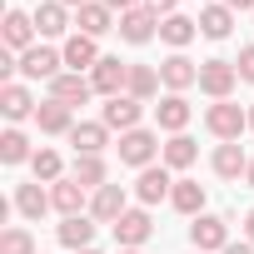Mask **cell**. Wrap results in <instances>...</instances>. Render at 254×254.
I'll return each instance as SVG.
<instances>
[{"label":"cell","mask_w":254,"mask_h":254,"mask_svg":"<svg viewBox=\"0 0 254 254\" xmlns=\"http://www.w3.org/2000/svg\"><path fill=\"white\" fill-rule=\"evenodd\" d=\"M194 160H199V145H194L190 135H170V145L160 150V165H165V170H190Z\"/></svg>","instance_id":"obj_27"},{"label":"cell","mask_w":254,"mask_h":254,"mask_svg":"<svg viewBox=\"0 0 254 254\" xmlns=\"http://www.w3.org/2000/svg\"><path fill=\"white\" fill-rule=\"evenodd\" d=\"M70 145H75V155H100L110 145V125L105 120H80L70 130Z\"/></svg>","instance_id":"obj_16"},{"label":"cell","mask_w":254,"mask_h":254,"mask_svg":"<svg viewBox=\"0 0 254 254\" xmlns=\"http://www.w3.org/2000/svg\"><path fill=\"white\" fill-rule=\"evenodd\" d=\"M155 35H160V15H155L150 5H135V10L120 15V40H125V45H150Z\"/></svg>","instance_id":"obj_7"},{"label":"cell","mask_w":254,"mask_h":254,"mask_svg":"<svg viewBox=\"0 0 254 254\" xmlns=\"http://www.w3.org/2000/svg\"><path fill=\"white\" fill-rule=\"evenodd\" d=\"M244 239H249V244H254V209H249V214H244Z\"/></svg>","instance_id":"obj_40"},{"label":"cell","mask_w":254,"mask_h":254,"mask_svg":"<svg viewBox=\"0 0 254 254\" xmlns=\"http://www.w3.org/2000/svg\"><path fill=\"white\" fill-rule=\"evenodd\" d=\"M194 35H199V20H190V15H180V10L160 20V40H165V45H170L175 55H180V50H185V45H190Z\"/></svg>","instance_id":"obj_20"},{"label":"cell","mask_w":254,"mask_h":254,"mask_svg":"<svg viewBox=\"0 0 254 254\" xmlns=\"http://www.w3.org/2000/svg\"><path fill=\"white\" fill-rule=\"evenodd\" d=\"M229 30H234V10H229V5L214 0V5L199 10V35H204V40H229Z\"/></svg>","instance_id":"obj_25"},{"label":"cell","mask_w":254,"mask_h":254,"mask_svg":"<svg viewBox=\"0 0 254 254\" xmlns=\"http://www.w3.org/2000/svg\"><path fill=\"white\" fill-rule=\"evenodd\" d=\"M110 229H115V244H120V249H140V244L155 234V219H150V209H125Z\"/></svg>","instance_id":"obj_6"},{"label":"cell","mask_w":254,"mask_h":254,"mask_svg":"<svg viewBox=\"0 0 254 254\" xmlns=\"http://www.w3.org/2000/svg\"><path fill=\"white\" fill-rule=\"evenodd\" d=\"M90 95H95V85H90L85 75H75V70H65V75H55V80H50V100H60V105H70V110H75V105H85Z\"/></svg>","instance_id":"obj_15"},{"label":"cell","mask_w":254,"mask_h":254,"mask_svg":"<svg viewBox=\"0 0 254 254\" xmlns=\"http://www.w3.org/2000/svg\"><path fill=\"white\" fill-rule=\"evenodd\" d=\"M170 204L180 209V214H204V185L199 180H175V190H170Z\"/></svg>","instance_id":"obj_29"},{"label":"cell","mask_w":254,"mask_h":254,"mask_svg":"<svg viewBox=\"0 0 254 254\" xmlns=\"http://www.w3.org/2000/svg\"><path fill=\"white\" fill-rule=\"evenodd\" d=\"M35 125H40V135H70V130H75V115H70V105L45 100V105L35 110Z\"/></svg>","instance_id":"obj_23"},{"label":"cell","mask_w":254,"mask_h":254,"mask_svg":"<svg viewBox=\"0 0 254 254\" xmlns=\"http://www.w3.org/2000/svg\"><path fill=\"white\" fill-rule=\"evenodd\" d=\"M234 70H239V80H244V85H254V45H244V50H239Z\"/></svg>","instance_id":"obj_35"},{"label":"cell","mask_w":254,"mask_h":254,"mask_svg":"<svg viewBox=\"0 0 254 254\" xmlns=\"http://www.w3.org/2000/svg\"><path fill=\"white\" fill-rule=\"evenodd\" d=\"M0 35H5V50H30V40H35V15H25V10H5V25H0Z\"/></svg>","instance_id":"obj_19"},{"label":"cell","mask_w":254,"mask_h":254,"mask_svg":"<svg viewBox=\"0 0 254 254\" xmlns=\"http://www.w3.org/2000/svg\"><path fill=\"white\" fill-rule=\"evenodd\" d=\"M40 105H35V95L20 85V80H10V85H0V115L5 120H30Z\"/></svg>","instance_id":"obj_17"},{"label":"cell","mask_w":254,"mask_h":254,"mask_svg":"<svg viewBox=\"0 0 254 254\" xmlns=\"http://www.w3.org/2000/svg\"><path fill=\"white\" fill-rule=\"evenodd\" d=\"M60 5H70V10H80V5H90V0H60Z\"/></svg>","instance_id":"obj_41"},{"label":"cell","mask_w":254,"mask_h":254,"mask_svg":"<svg viewBox=\"0 0 254 254\" xmlns=\"http://www.w3.org/2000/svg\"><path fill=\"white\" fill-rule=\"evenodd\" d=\"M80 254H100V249H80Z\"/></svg>","instance_id":"obj_45"},{"label":"cell","mask_w":254,"mask_h":254,"mask_svg":"<svg viewBox=\"0 0 254 254\" xmlns=\"http://www.w3.org/2000/svg\"><path fill=\"white\" fill-rule=\"evenodd\" d=\"M105 175H110V170H105V160H100V155H75V175H70V180H80L85 190H100V185H105Z\"/></svg>","instance_id":"obj_32"},{"label":"cell","mask_w":254,"mask_h":254,"mask_svg":"<svg viewBox=\"0 0 254 254\" xmlns=\"http://www.w3.org/2000/svg\"><path fill=\"white\" fill-rule=\"evenodd\" d=\"M204 130H209L219 145H229V140H239V135L249 130V110H244V105H229V100H214V105L204 110Z\"/></svg>","instance_id":"obj_1"},{"label":"cell","mask_w":254,"mask_h":254,"mask_svg":"<svg viewBox=\"0 0 254 254\" xmlns=\"http://www.w3.org/2000/svg\"><path fill=\"white\" fill-rule=\"evenodd\" d=\"M15 209H20L30 224H40V214L55 209V204H50V190H40V180H30V185H15Z\"/></svg>","instance_id":"obj_21"},{"label":"cell","mask_w":254,"mask_h":254,"mask_svg":"<svg viewBox=\"0 0 254 254\" xmlns=\"http://www.w3.org/2000/svg\"><path fill=\"white\" fill-rule=\"evenodd\" d=\"M105 5H110V10H120V15H125V10H135V5H140V0H105Z\"/></svg>","instance_id":"obj_37"},{"label":"cell","mask_w":254,"mask_h":254,"mask_svg":"<svg viewBox=\"0 0 254 254\" xmlns=\"http://www.w3.org/2000/svg\"><path fill=\"white\" fill-rule=\"evenodd\" d=\"M25 160H35V150H30V135L10 125V130L0 135V165H25Z\"/></svg>","instance_id":"obj_31"},{"label":"cell","mask_w":254,"mask_h":254,"mask_svg":"<svg viewBox=\"0 0 254 254\" xmlns=\"http://www.w3.org/2000/svg\"><path fill=\"white\" fill-rule=\"evenodd\" d=\"M234 85H239L234 60H204V65H199V90H204L209 100H229Z\"/></svg>","instance_id":"obj_5"},{"label":"cell","mask_w":254,"mask_h":254,"mask_svg":"<svg viewBox=\"0 0 254 254\" xmlns=\"http://www.w3.org/2000/svg\"><path fill=\"white\" fill-rule=\"evenodd\" d=\"M125 214V185H100L90 194V219L95 224H115Z\"/></svg>","instance_id":"obj_13"},{"label":"cell","mask_w":254,"mask_h":254,"mask_svg":"<svg viewBox=\"0 0 254 254\" xmlns=\"http://www.w3.org/2000/svg\"><path fill=\"white\" fill-rule=\"evenodd\" d=\"M190 244H194V254H224V249H229V219H219V214H194Z\"/></svg>","instance_id":"obj_2"},{"label":"cell","mask_w":254,"mask_h":254,"mask_svg":"<svg viewBox=\"0 0 254 254\" xmlns=\"http://www.w3.org/2000/svg\"><path fill=\"white\" fill-rule=\"evenodd\" d=\"M190 100L185 95H165L160 105H155V125H160V130H170V135H185V125H190Z\"/></svg>","instance_id":"obj_18"},{"label":"cell","mask_w":254,"mask_h":254,"mask_svg":"<svg viewBox=\"0 0 254 254\" xmlns=\"http://www.w3.org/2000/svg\"><path fill=\"white\" fill-rule=\"evenodd\" d=\"M244 180H249V185H254V160H249V170H244Z\"/></svg>","instance_id":"obj_42"},{"label":"cell","mask_w":254,"mask_h":254,"mask_svg":"<svg viewBox=\"0 0 254 254\" xmlns=\"http://www.w3.org/2000/svg\"><path fill=\"white\" fill-rule=\"evenodd\" d=\"M224 254H254V244H249V239H239V244H229Z\"/></svg>","instance_id":"obj_39"},{"label":"cell","mask_w":254,"mask_h":254,"mask_svg":"<svg viewBox=\"0 0 254 254\" xmlns=\"http://www.w3.org/2000/svg\"><path fill=\"white\" fill-rule=\"evenodd\" d=\"M219 5H229V10H249V15H254V0H219Z\"/></svg>","instance_id":"obj_38"},{"label":"cell","mask_w":254,"mask_h":254,"mask_svg":"<svg viewBox=\"0 0 254 254\" xmlns=\"http://www.w3.org/2000/svg\"><path fill=\"white\" fill-rule=\"evenodd\" d=\"M60 65H65V50H50V45H30L20 55V75L25 80H55V75H65Z\"/></svg>","instance_id":"obj_8"},{"label":"cell","mask_w":254,"mask_h":254,"mask_svg":"<svg viewBox=\"0 0 254 254\" xmlns=\"http://www.w3.org/2000/svg\"><path fill=\"white\" fill-rule=\"evenodd\" d=\"M209 165H214V175H219V180H239V175L249 170V155L239 150V140H229V145H219V150H214V160H209Z\"/></svg>","instance_id":"obj_28"},{"label":"cell","mask_w":254,"mask_h":254,"mask_svg":"<svg viewBox=\"0 0 254 254\" xmlns=\"http://www.w3.org/2000/svg\"><path fill=\"white\" fill-rule=\"evenodd\" d=\"M90 85H95V95L115 100V95H125V85H130V65L120 55H100V65L90 70Z\"/></svg>","instance_id":"obj_4"},{"label":"cell","mask_w":254,"mask_h":254,"mask_svg":"<svg viewBox=\"0 0 254 254\" xmlns=\"http://www.w3.org/2000/svg\"><path fill=\"white\" fill-rule=\"evenodd\" d=\"M170 190H175V180H170L165 165H150V170H140V180H135V199H140V204H160V199H170Z\"/></svg>","instance_id":"obj_12"},{"label":"cell","mask_w":254,"mask_h":254,"mask_svg":"<svg viewBox=\"0 0 254 254\" xmlns=\"http://www.w3.org/2000/svg\"><path fill=\"white\" fill-rule=\"evenodd\" d=\"M75 25H80V35H90V40H100L105 30H120V25H115V10L105 5V0L80 5V10H75Z\"/></svg>","instance_id":"obj_14"},{"label":"cell","mask_w":254,"mask_h":254,"mask_svg":"<svg viewBox=\"0 0 254 254\" xmlns=\"http://www.w3.org/2000/svg\"><path fill=\"white\" fill-rule=\"evenodd\" d=\"M55 239H60L65 249H75V254H80V249H95V219H90V214H75V219H65V224L55 229Z\"/></svg>","instance_id":"obj_22"},{"label":"cell","mask_w":254,"mask_h":254,"mask_svg":"<svg viewBox=\"0 0 254 254\" xmlns=\"http://www.w3.org/2000/svg\"><path fill=\"white\" fill-rule=\"evenodd\" d=\"M30 170H35V180H40V185H55V180H65V175H60L65 165H60V155H55L50 145H40V150H35V160H30Z\"/></svg>","instance_id":"obj_33"},{"label":"cell","mask_w":254,"mask_h":254,"mask_svg":"<svg viewBox=\"0 0 254 254\" xmlns=\"http://www.w3.org/2000/svg\"><path fill=\"white\" fill-rule=\"evenodd\" d=\"M50 204H55L65 219L90 214V194H85V185H80V180H55V185H50Z\"/></svg>","instance_id":"obj_10"},{"label":"cell","mask_w":254,"mask_h":254,"mask_svg":"<svg viewBox=\"0 0 254 254\" xmlns=\"http://www.w3.org/2000/svg\"><path fill=\"white\" fill-rule=\"evenodd\" d=\"M100 120L110 125V130H120V135H130V130H140V100H130V95H115V100H105Z\"/></svg>","instance_id":"obj_11"},{"label":"cell","mask_w":254,"mask_h":254,"mask_svg":"<svg viewBox=\"0 0 254 254\" xmlns=\"http://www.w3.org/2000/svg\"><path fill=\"white\" fill-rule=\"evenodd\" d=\"M145 5H150L155 15H175V0H145Z\"/></svg>","instance_id":"obj_36"},{"label":"cell","mask_w":254,"mask_h":254,"mask_svg":"<svg viewBox=\"0 0 254 254\" xmlns=\"http://www.w3.org/2000/svg\"><path fill=\"white\" fill-rule=\"evenodd\" d=\"M120 254H140V249H120Z\"/></svg>","instance_id":"obj_44"},{"label":"cell","mask_w":254,"mask_h":254,"mask_svg":"<svg viewBox=\"0 0 254 254\" xmlns=\"http://www.w3.org/2000/svg\"><path fill=\"white\" fill-rule=\"evenodd\" d=\"M165 80H160V70L155 65H130V85H125V95H130V100H155V90H160Z\"/></svg>","instance_id":"obj_30"},{"label":"cell","mask_w":254,"mask_h":254,"mask_svg":"<svg viewBox=\"0 0 254 254\" xmlns=\"http://www.w3.org/2000/svg\"><path fill=\"white\" fill-rule=\"evenodd\" d=\"M35 30H40L45 40L65 35V30H70V5H60V0H45V5H35Z\"/></svg>","instance_id":"obj_24"},{"label":"cell","mask_w":254,"mask_h":254,"mask_svg":"<svg viewBox=\"0 0 254 254\" xmlns=\"http://www.w3.org/2000/svg\"><path fill=\"white\" fill-rule=\"evenodd\" d=\"M0 254H35V239H30V229H20V224L0 229Z\"/></svg>","instance_id":"obj_34"},{"label":"cell","mask_w":254,"mask_h":254,"mask_svg":"<svg viewBox=\"0 0 254 254\" xmlns=\"http://www.w3.org/2000/svg\"><path fill=\"white\" fill-rule=\"evenodd\" d=\"M249 130H254V105H249Z\"/></svg>","instance_id":"obj_43"},{"label":"cell","mask_w":254,"mask_h":254,"mask_svg":"<svg viewBox=\"0 0 254 254\" xmlns=\"http://www.w3.org/2000/svg\"><path fill=\"white\" fill-rule=\"evenodd\" d=\"M120 165H130V170H150L155 155H160V135L155 130H130V135H120Z\"/></svg>","instance_id":"obj_3"},{"label":"cell","mask_w":254,"mask_h":254,"mask_svg":"<svg viewBox=\"0 0 254 254\" xmlns=\"http://www.w3.org/2000/svg\"><path fill=\"white\" fill-rule=\"evenodd\" d=\"M65 65H70L75 75H80V70H95V65H100V45H95L90 35H70V40H65Z\"/></svg>","instance_id":"obj_26"},{"label":"cell","mask_w":254,"mask_h":254,"mask_svg":"<svg viewBox=\"0 0 254 254\" xmlns=\"http://www.w3.org/2000/svg\"><path fill=\"white\" fill-rule=\"evenodd\" d=\"M160 80L170 95H185L190 85H199V65L190 55H170V60H160Z\"/></svg>","instance_id":"obj_9"}]
</instances>
